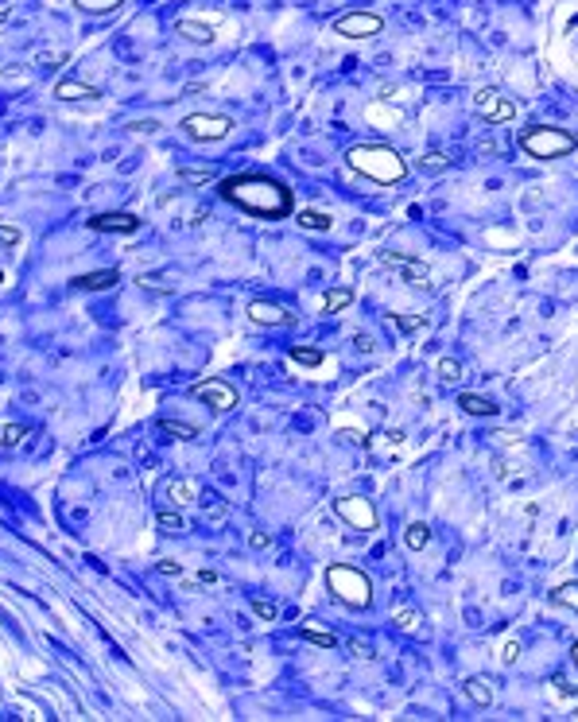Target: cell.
Instances as JSON below:
<instances>
[{"label": "cell", "instance_id": "obj_2", "mask_svg": "<svg viewBox=\"0 0 578 722\" xmlns=\"http://www.w3.org/2000/svg\"><path fill=\"white\" fill-rule=\"evenodd\" d=\"M345 164H350L358 175L372 179V183H404V175H407L404 156L392 151V148H385V144H358V148H350V151H345Z\"/></svg>", "mask_w": 578, "mask_h": 722}, {"label": "cell", "instance_id": "obj_14", "mask_svg": "<svg viewBox=\"0 0 578 722\" xmlns=\"http://www.w3.org/2000/svg\"><path fill=\"white\" fill-rule=\"evenodd\" d=\"M121 276L113 272V269H101V272H86V276H78V288L82 291H105V288H113Z\"/></svg>", "mask_w": 578, "mask_h": 722}, {"label": "cell", "instance_id": "obj_19", "mask_svg": "<svg viewBox=\"0 0 578 722\" xmlns=\"http://www.w3.org/2000/svg\"><path fill=\"white\" fill-rule=\"evenodd\" d=\"M404 543L412 551H423L427 543H431V528H427L423 521H415V524H407V532H404Z\"/></svg>", "mask_w": 578, "mask_h": 722}, {"label": "cell", "instance_id": "obj_6", "mask_svg": "<svg viewBox=\"0 0 578 722\" xmlns=\"http://www.w3.org/2000/svg\"><path fill=\"white\" fill-rule=\"evenodd\" d=\"M334 31L342 39H372V35L385 31V20L377 12H350V16H338L334 20Z\"/></svg>", "mask_w": 578, "mask_h": 722}, {"label": "cell", "instance_id": "obj_15", "mask_svg": "<svg viewBox=\"0 0 578 722\" xmlns=\"http://www.w3.org/2000/svg\"><path fill=\"white\" fill-rule=\"evenodd\" d=\"M183 35V39H191V43H213V28L210 24H202V20H179V28H175Z\"/></svg>", "mask_w": 578, "mask_h": 722}, {"label": "cell", "instance_id": "obj_36", "mask_svg": "<svg viewBox=\"0 0 578 722\" xmlns=\"http://www.w3.org/2000/svg\"><path fill=\"white\" fill-rule=\"evenodd\" d=\"M427 167H431V171H439V167H447V159H442L439 151H431V159H427Z\"/></svg>", "mask_w": 578, "mask_h": 722}, {"label": "cell", "instance_id": "obj_23", "mask_svg": "<svg viewBox=\"0 0 578 722\" xmlns=\"http://www.w3.org/2000/svg\"><path fill=\"white\" fill-rule=\"evenodd\" d=\"M551 598H555L559 606H567V610H574V613H578V583H563V586H555V591H551Z\"/></svg>", "mask_w": 578, "mask_h": 722}, {"label": "cell", "instance_id": "obj_16", "mask_svg": "<svg viewBox=\"0 0 578 722\" xmlns=\"http://www.w3.org/2000/svg\"><path fill=\"white\" fill-rule=\"evenodd\" d=\"M295 221L303 229H310V234H326V229L334 226V218H330V214H323V210H299Z\"/></svg>", "mask_w": 578, "mask_h": 722}, {"label": "cell", "instance_id": "obj_10", "mask_svg": "<svg viewBox=\"0 0 578 722\" xmlns=\"http://www.w3.org/2000/svg\"><path fill=\"white\" fill-rule=\"evenodd\" d=\"M163 497H167L171 505H179V509H186V505H194V501L202 497V486H198L194 478H171V481L163 486Z\"/></svg>", "mask_w": 578, "mask_h": 722}, {"label": "cell", "instance_id": "obj_9", "mask_svg": "<svg viewBox=\"0 0 578 722\" xmlns=\"http://www.w3.org/2000/svg\"><path fill=\"white\" fill-rule=\"evenodd\" d=\"M194 396L206 400L210 408H218V412H229V408L237 404V392L225 385V381H202V385H194Z\"/></svg>", "mask_w": 578, "mask_h": 722}, {"label": "cell", "instance_id": "obj_20", "mask_svg": "<svg viewBox=\"0 0 578 722\" xmlns=\"http://www.w3.org/2000/svg\"><path fill=\"white\" fill-rule=\"evenodd\" d=\"M55 94L62 97V101H78V97H97L93 86H86V82H70V78H66V82H59V90H55Z\"/></svg>", "mask_w": 578, "mask_h": 722}, {"label": "cell", "instance_id": "obj_32", "mask_svg": "<svg viewBox=\"0 0 578 722\" xmlns=\"http://www.w3.org/2000/svg\"><path fill=\"white\" fill-rule=\"evenodd\" d=\"M20 241H24V234H20V229H12V226H0V245H4V249H16Z\"/></svg>", "mask_w": 578, "mask_h": 722}, {"label": "cell", "instance_id": "obj_8", "mask_svg": "<svg viewBox=\"0 0 578 722\" xmlns=\"http://www.w3.org/2000/svg\"><path fill=\"white\" fill-rule=\"evenodd\" d=\"M474 109L482 113L489 124H505V121L517 117V105H512L509 97H501L497 90H477L474 94Z\"/></svg>", "mask_w": 578, "mask_h": 722}, {"label": "cell", "instance_id": "obj_25", "mask_svg": "<svg viewBox=\"0 0 578 722\" xmlns=\"http://www.w3.org/2000/svg\"><path fill=\"white\" fill-rule=\"evenodd\" d=\"M82 12H93V16H101V12H117L121 8V0H74Z\"/></svg>", "mask_w": 578, "mask_h": 722}, {"label": "cell", "instance_id": "obj_31", "mask_svg": "<svg viewBox=\"0 0 578 722\" xmlns=\"http://www.w3.org/2000/svg\"><path fill=\"white\" fill-rule=\"evenodd\" d=\"M159 528L163 532H183V516L179 513H159Z\"/></svg>", "mask_w": 578, "mask_h": 722}, {"label": "cell", "instance_id": "obj_11", "mask_svg": "<svg viewBox=\"0 0 578 722\" xmlns=\"http://www.w3.org/2000/svg\"><path fill=\"white\" fill-rule=\"evenodd\" d=\"M385 264H392V269L404 276V284H412V288H427L431 284V272L423 269V264H415V261H407V256H396V253H385L380 256Z\"/></svg>", "mask_w": 578, "mask_h": 722}, {"label": "cell", "instance_id": "obj_1", "mask_svg": "<svg viewBox=\"0 0 578 722\" xmlns=\"http://www.w3.org/2000/svg\"><path fill=\"white\" fill-rule=\"evenodd\" d=\"M221 194L229 202H237L241 210L256 214L264 221L288 218L291 214V194L283 191L275 179H260V175H248V179H225L221 183Z\"/></svg>", "mask_w": 578, "mask_h": 722}, {"label": "cell", "instance_id": "obj_33", "mask_svg": "<svg viewBox=\"0 0 578 722\" xmlns=\"http://www.w3.org/2000/svg\"><path fill=\"white\" fill-rule=\"evenodd\" d=\"M501 661H505V664H517V661H520V641H505Z\"/></svg>", "mask_w": 578, "mask_h": 722}, {"label": "cell", "instance_id": "obj_18", "mask_svg": "<svg viewBox=\"0 0 578 722\" xmlns=\"http://www.w3.org/2000/svg\"><path fill=\"white\" fill-rule=\"evenodd\" d=\"M462 691H466L477 707H489V703H493V688H489L485 680H477V676H470V680L462 683Z\"/></svg>", "mask_w": 578, "mask_h": 722}, {"label": "cell", "instance_id": "obj_12", "mask_svg": "<svg viewBox=\"0 0 578 722\" xmlns=\"http://www.w3.org/2000/svg\"><path fill=\"white\" fill-rule=\"evenodd\" d=\"M90 229H97V234H136L140 218H132V214H97V218H90Z\"/></svg>", "mask_w": 578, "mask_h": 722}, {"label": "cell", "instance_id": "obj_37", "mask_svg": "<svg viewBox=\"0 0 578 722\" xmlns=\"http://www.w3.org/2000/svg\"><path fill=\"white\" fill-rule=\"evenodd\" d=\"M350 653H353V656H369L372 648H369V645H361V641H353V645H350Z\"/></svg>", "mask_w": 578, "mask_h": 722}, {"label": "cell", "instance_id": "obj_27", "mask_svg": "<svg viewBox=\"0 0 578 722\" xmlns=\"http://www.w3.org/2000/svg\"><path fill=\"white\" fill-rule=\"evenodd\" d=\"M458 377H462V365L450 361V358H442V361H439V381H442V385H455Z\"/></svg>", "mask_w": 578, "mask_h": 722}, {"label": "cell", "instance_id": "obj_22", "mask_svg": "<svg viewBox=\"0 0 578 722\" xmlns=\"http://www.w3.org/2000/svg\"><path fill=\"white\" fill-rule=\"evenodd\" d=\"M299 637L310 641V645H323V648H334V645H338L334 633H326V629H318V626H303V629H299Z\"/></svg>", "mask_w": 578, "mask_h": 722}, {"label": "cell", "instance_id": "obj_7", "mask_svg": "<svg viewBox=\"0 0 578 722\" xmlns=\"http://www.w3.org/2000/svg\"><path fill=\"white\" fill-rule=\"evenodd\" d=\"M229 129H233V121L218 117V113H191V117L183 121V132L194 140H225Z\"/></svg>", "mask_w": 578, "mask_h": 722}, {"label": "cell", "instance_id": "obj_39", "mask_svg": "<svg viewBox=\"0 0 578 722\" xmlns=\"http://www.w3.org/2000/svg\"><path fill=\"white\" fill-rule=\"evenodd\" d=\"M248 540H253V548H264V543H268V536H264V532H253Z\"/></svg>", "mask_w": 578, "mask_h": 722}, {"label": "cell", "instance_id": "obj_21", "mask_svg": "<svg viewBox=\"0 0 578 722\" xmlns=\"http://www.w3.org/2000/svg\"><path fill=\"white\" fill-rule=\"evenodd\" d=\"M353 303V291L350 288H330L326 291V299H323V307L330 311V315H338V311H345Z\"/></svg>", "mask_w": 578, "mask_h": 722}, {"label": "cell", "instance_id": "obj_26", "mask_svg": "<svg viewBox=\"0 0 578 722\" xmlns=\"http://www.w3.org/2000/svg\"><path fill=\"white\" fill-rule=\"evenodd\" d=\"M423 323V315H388V326H396V331H420Z\"/></svg>", "mask_w": 578, "mask_h": 722}, {"label": "cell", "instance_id": "obj_13", "mask_svg": "<svg viewBox=\"0 0 578 722\" xmlns=\"http://www.w3.org/2000/svg\"><path fill=\"white\" fill-rule=\"evenodd\" d=\"M248 319H253V323H260V326H283V323H291L288 311L275 307V303H264V299L248 303Z\"/></svg>", "mask_w": 578, "mask_h": 722}, {"label": "cell", "instance_id": "obj_17", "mask_svg": "<svg viewBox=\"0 0 578 722\" xmlns=\"http://www.w3.org/2000/svg\"><path fill=\"white\" fill-rule=\"evenodd\" d=\"M458 404H462V412H470V416H497V404L485 400V396H477V392H462Z\"/></svg>", "mask_w": 578, "mask_h": 722}, {"label": "cell", "instance_id": "obj_30", "mask_svg": "<svg viewBox=\"0 0 578 722\" xmlns=\"http://www.w3.org/2000/svg\"><path fill=\"white\" fill-rule=\"evenodd\" d=\"M392 621H396L400 629H407V633H412V629L420 626L423 618H420V613H415V610H396V618H392Z\"/></svg>", "mask_w": 578, "mask_h": 722}, {"label": "cell", "instance_id": "obj_40", "mask_svg": "<svg viewBox=\"0 0 578 722\" xmlns=\"http://www.w3.org/2000/svg\"><path fill=\"white\" fill-rule=\"evenodd\" d=\"M571 661H574V668H578V641H574V648H571Z\"/></svg>", "mask_w": 578, "mask_h": 722}, {"label": "cell", "instance_id": "obj_29", "mask_svg": "<svg viewBox=\"0 0 578 722\" xmlns=\"http://www.w3.org/2000/svg\"><path fill=\"white\" fill-rule=\"evenodd\" d=\"M253 613H256L260 621H275L280 606H275V602H268V598H253Z\"/></svg>", "mask_w": 578, "mask_h": 722}, {"label": "cell", "instance_id": "obj_24", "mask_svg": "<svg viewBox=\"0 0 578 722\" xmlns=\"http://www.w3.org/2000/svg\"><path fill=\"white\" fill-rule=\"evenodd\" d=\"M24 439H28V427H20V423H4V427H0V447H20Z\"/></svg>", "mask_w": 578, "mask_h": 722}, {"label": "cell", "instance_id": "obj_28", "mask_svg": "<svg viewBox=\"0 0 578 722\" xmlns=\"http://www.w3.org/2000/svg\"><path fill=\"white\" fill-rule=\"evenodd\" d=\"M288 358L299 361V365H323V354H318V350H299V346H291Z\"/></svg>", "mask_w": 578, "mask_h": 722}, {"label": "cell", "instance_id": "obj_38", "mask_svg": "<svg viewBox=\"0 0 578 722\" xmlns=\"http://www.w3.org/2000/svg\"><path fill=\"white\" fill-rule=\"evenodd\" d=\"M159 571H163V575H179L183 567H179V563H159Z\"/></svg>", "mask_w": 578, "mask_h": 722}, {"label": "cell", "instance_id": "obj_35", "mask_svg": "<svg viewBox=\"0 0 578 722\" xmlns=\"http://www.w3.org/2000/svg\"><path fill=\"white\" fill-rule=\"evenodd\" d=\"M183 179H191V183H210V179H213V171H210V167H206V171H191V167H186Z\"/></svg>", "mask_w": 578, "mask_h": 722}, {"label": "cell", "instance_id": "obj_4", "mask_svg": "<svg viewBox=\"0 0 578 722\" xmlns=\"http://www.w3.org/2000/svg\"><path fill=\"white\" fill-rule=\"evenodd\" d=\"M520 148H524V156H532V159H559V156H571L574 151V136L571 132H563V129H528L520 136Z\"/></svg>", "mask_w": 578, "mask_h": 722}, {"label": "cell", "instance_id": "obj_34", "mask_svg": "<svg viewBox=\"0 0 578 722\" xmlns=\"http://www.w3.org/2000/svg\"><path fill=\"white\" fill-rule=\"evenodd\" d=\"M163 431H175L179 439H194V427H186V423H163Z\"/></svg>", "mask_w": 578, "mask_h": 722}, {"label": "cell", "instance_id": "obj_5", "mask_svg": "<svg viewBox=\"0 0 578 722\" xmlns=\"http://www.w3.org/2000/svg\"><path fill=\"white\" fill-rule=\"evenodd\" d=\"M334 513L342 516L350 528H361V532H372V528H377V509H372L369 497H338V501H334Z\"/></svg>", "mask_w": 578, "mask_h": 722}, {"label": "cell", "instance_id": "obj_3", "mask_svg": "<svg viewBox=\"0 0 578 722\" xmlns=\"http://www.w3.org/2000/svg\"><path fill=\"white\" fill-rule=\"evenodd\" d=\"M326 586H330V594L342 606H350V610H365V606L372 602V583H369V575L358 571V567L334 563L330 571H326Z\"/></svg>", "mask_w": 578, "mask_h": 722}]
</instances>
